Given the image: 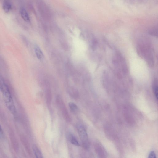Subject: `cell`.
Returning <instances> with one entry per match:
<instances>
[{
	"label": "cell",
	"mask_w": 158,
	"mask_h": 158,
	"mask_svg": "<svg viewBox=\"0 0 158 158\" xmlns=\"http://www.w3.org/2000/svg\"><path fill=\"white\" fill-rule=\"evenodd\" d=\"M138 51L141 55L147 61L148 63L153 65L154 57L152 46L147 40H142L138 45Z\"/></svg>",
	"instance_id": "6da1fadb"
},
{
	"label": "cell",
	"mask_w": 158,
	"mask_h": 158,
	"mask_svg": "<svg viewBox=\"0 0 158 158\" xmlns=\"http://www.w3.org/2000/svg\"><path fill=\"white\" fill-rule=\"evenodd\" d=\"M38 8L41 16L46 20H49L52 17V14L48 6L42 0H38Z\"/></svg>",
	"instance_id": "7a4b0ae2"
},
{
	"label": "cell",
	"mask_w": 158,
	"mask_h": 158,
	"mask_svg": "<svg viewBox=\"0 0 158 158\" xmlns=\"http://www.w3.org/2000/svg\"><path fill=\"white\" fill-rule=\"evenodd\" d=\"M56 101L57 104L61 111L62 114L64 118L68 122H70L71 121V118L70 117L66 106L60 96H57Z\"/></svg>",
	"instance_id": "3957f363"
},
{
	"label": "cell",
	"mask_w": 158,
	"mask_h": 158,
	"mask_svg": "<svg viewBox=\"0 0 158 158\" xmlns=\"http://www.w3.org/2000/svg\"><path fill=\"white\" fill-rule=\"evenodd\" d=\"M77 128L83 147L85 148H88L89 146V141L88 135L85 129L80 124L77 125Z\"/></svg>",
	"instance_id": "277c9868"
},
{
	"label": "cell",
	"mask_w": 158,
	"mask_h": 158,
	"mask_svg": "<svg viewBox=\"0 0 158 158\" xmlns=\"http://www.w3.org/2000/svg\"><path fill=\"white\" fill-rule=\"evenodd\" d=\"M21 17L26 22H29L30 20V17L26 10L24 8H21L20 11Z\"/></svg>",
	"instance_id": "5b68a950"
},
{
	"label": "cell",
	"mask_w": 158,
	"mask_h": 158,
	"mask_svg": "<svg viewBox=\"0 0 158 158\" xmlns=\"http://www.w3.org/2000/svg\"><path fill=\"white\" fill-rule=\"evenodd\" d=\"M12 8L11 3L9 0H4L3 4V8L6 13L9 12Z\"/></svg>",
	"instance_id": "8992f818"
},
{
	"label": "cell",
	"mask_w": 158,
	"mask_h": 158,
	"mask_svg": "<svg viewBox=\"0 0 158 158\" xmlns=\"http://www.w3.org/2000/svg\"><path fill=\"white\" fill-rule=\"evenodd\" d=\"M32 149L34 154L36 157L37 158H43L42 153L36 145L33 144V146Z\"/></svg>",
	"instance_id": "52a82bcc"
},
{
	"label": "cell",
	"mask_w": 158,
	"mask_h": 158,
	"mask_svg": "<svg viewBox=\"0 0 158 158\" xmlns=\"http://www.w3.org/2000/svg\"><path fill=\"white\" fill-rule=\"evenodd\" d=\"M35 51L37 58L41 60L43 57H44V55L40 48L37 46H35L34 47Z\"/></svg>",
	"instance_id": "ba28073f"
},
{
	"label": "cell",
	"mask_w": 158,
	"mask_h": 158,
	"mask_svg": "<svg viewBox=\"0 0 158 158\" xmlns=\"http://www.w3.org/2000/svg\"><path fill=\"white\" fill-rule=\"evenodd\" d=\"M68 138L70 141L74 145L79 146H80V143L78 142L75 136L72 134L69 135Z\"/></svg>",
	"instance_id": "9c48e42d"
},
{
	"label": "cell",
	"mask_w": 158,
	"mask_h": 158,
	"mask_svg": "<svg viewBox=\"0 0 158 158\" xmlns=\"http://www.w3.org/2000/svg\"><path fill=\"white\" fill-rule=\"evenodd\" d=\"M153 90L155 96L156 98L157 99L158 88L157 81L156 79H155L154 81L153 84Z\"/></svg>",
	"instance_id": "30bf717a"
},
{
	"label": "cell",
	"mask_w": 158,
	"mask_h": 158,
	"mask_svg": "<svg viewBox=\"0 0 158 158\" xmlns=\"http://www.w3.org/2000/svg\"><path fill=\"white\" fill-rule=\"evenodd\" d=\"M70 94L74 98H76L78 96V93L77 90L76 89L71 88L69 90Z\"/></svg>",
	"instance_id": "8fae6325"
},
{
	"label": "cell",
	"mask_w": 158,
	"mask_h": 158,
	"mask_svg": "<svg viewBox=\"0 0 158 158\" xmlns=\"http://www.w3.org/2000/svg\"><path fill=\"white\" fill-rule=\"evenodd\" d=\"M69 105L70 109L72 111L74 112H75L78 110V107L77 105L74 103L73 102H70Z\"/></svg>",
	"instance_id": "7c38bea8"
},
{
	"label": "cell",
	"mask_w": 158,
	"mask_h": 158,
	"mask_svg": "<svg viewBox=\"0 0 158 158\" xmlns=\"http://www.w3.org/2000/svg\"><path fill=\"white\" fill-rule=\"evenodd\" d=\"M149 158H156V155L154 151H152L151 152L148 157Z\"/></svg>",
	"instance_id": "4fadbf2b"
},
{
	"label": "cell",
	"mask_w": 158,
	"mask_h": 158,
	"mask_svg": "<svg viewBox=\"0 0 158 158\" xmlns=\"http://www.w3.org/2000/svg\"><path fill=\"white\" fill-rule=\"evenodd\" d=\"M3 131L2 128L0 125V138L2 137L3 136Z\"/></svg>",
	"instance_id": "5bb4252c"
}]
</instances>
